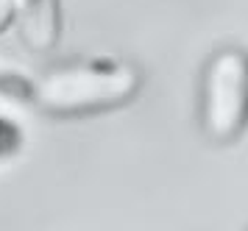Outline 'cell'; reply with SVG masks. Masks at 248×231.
Here are the masks:
<instances>
[{
    "label": "cell",
    "mask_w": 248,
    "mask_h": 231,
    "mask_svg": "<svg viewBox=\"0 0 248 231\" xmlns=\"http://www.w3.org/2000/svg\"><path fill=\"white\" fill-rule=\"evenodd\" d=\"M248 123V53L220 47L201 78V128L215 142H232Z\"/></svg>",
    "instance_id": "obj_2"
},
{
    "label": "cell",
    "mask_w": 248,
    "mask_h": 231,
    "mask_svg": "<svg viewBox=\"0 0 248 231\" xmlns=\"http://www.w3.org/2000/svg\"><path fill=\"white\" fill-rule=\"evenodd\" d=\"M14 3H17V0H0V33L12 25V20H14Z\"/></svg>",
    "instance_id": "obj_5"
},
{
    "label": "cell",
    "mask_w": 248,
    "mask_h": 231,
    "mask_svg": "<svg viewBox=\"0 0 248 231\" xmlns=\"http://www.w3.org/2000/svg\"><path fill=\"white\" fill-rule=\"evenodd\" d=\"M140 89V70L123 59H90L50 67L31 87V100L47 114L76 117L114 109Z\"/></svg>",
    "instance_id": "obj_1"
},
{
    "label": "cell",
    "mask_w": 248,
    "mask_h": 231,
    "mask_svg": "<svg viewBox=\"0 0 248 231\" xmlns=\"http://www.w3.org/2000/svg\"><path fill=\"white\" fill-rule=\"evenodd\" d=\"M17 145H20V131H17L9 120L0 117V156L12 154Z\"/></svg>",
    "instance_id": "obj_4"
},
{
    "label": "cell",
    "mask_w": 248,
    "mask_h": 231,
    "mask_svg": "<svg viewBox=\"0 0 248 231\" xmlns=\"http://www.w3.org/2000/svg\"><path fill=\"white\" fill-rule=\"evenodd\" d=\"M14 20L23 42L36 53H47L62 33V0H17Z\"/></svg>",
    "instance_id": "obj_3"
}]
</instances>
